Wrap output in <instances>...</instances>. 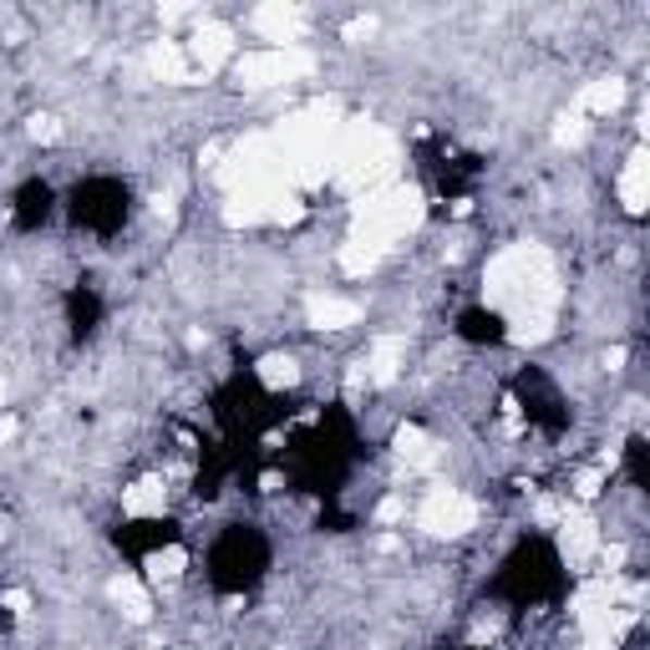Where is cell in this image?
Returning <instances> with one entry per match:
<instances>
[{"instance_id":"cell-18","label":"cell","mask_w":650,"mask_h":650,"mask_svg":"<svg viewBox=\"0 0 650 650\" xmlns=\"http://www.w3.org/2000/svg\"><path fill=\"white\" fill-rule=\"evenodd\" d=\"M36 142H57L62 138V127H57V117H32V127H26Z\"/></svg>"},{"instance_id":"cell-14","label":"cell","mask_w":650,"mask_h":650,"mask_svg":"<svg viewBox=\"0 0 650 650\" xmlns=\"http://www.w3.org/2000/svg\"><path fill=\"white\" fill-rule=\"evenodd\" d=\"M397 458H402L407 467H433L437 448H433V437L422 433L417 422H407V427H397Z\"/></svg>"},{"instance_id":"cell-2","label":"cell","mask_w":650,"mask_h":650,"mask_svg":"<svg viewBox=\"0 0 650 650\" xmlns=\"http://www.w3.org/2000/svg\"><path fill=\"white\" fill-rule=\"evenodd\" d=\"M310 72H315V57L300 47H264L249 57H234V77L245 82L249 92H270V87H285V82L310 77Z\"/></svg>"},{"instance_id":"cell-3","label":"cell","mask_w":650,"mask_h":650,"mask_svg":"<svg viewBox=\"0 0 650 650\" xmlns=\"http://www.w3.org/2000/svg\"><path fill=\"white\" fill-rule=\"evenodd\" d=\"M417 524L433 534V539H463L478 528V498H467L463 488H433L422 498Z\"/></svg>"},{"instance_id":"cell-6","label":"cell","mask_w":650,"mask_h":650,"mask_svg":"<svg viewBox=\"0 0 650 650\" xmlns=\"http://www.w3.org/2000/svg\"><path fill=\"white\" fill-rule=\"evenodd\" d=\"M559 549L570 559V570H585L589 559L600 554V528H595V518L579 509L564 513V518H559Z\"/></svg>"},{"instance_id":"cell-9","label":"cell","mask_w":650,"mask_h":650,"mask_svg":"<svg viewBox=\"0 0 650 650\" xmlns=\"http://www.w3.org/2000/svg\"><path fill=\"white\" fill-rule=\"evenodd\" d=\"M168 503V483L163 478H138L133 488H123V513L127 518H158Z\"/></svg>"},{"instance_id":"cell-8","label":"cell","mask_w":650,"mask_h":650,"mask_svg":"<svg viewBox=\"0 0 650 650\" xmlns=\"http://www.w3.org/2000/svg\"><path fill=\"white\" fill-rule=\"evenodd\" d=\"M305 321L315 325V330H346V325L361 321V305L357 300H341V295H310Z\"/></svg>"},{"instance_id":"cell-5","label":"cell","mask_w":650,"mask_h":650,"mask_svg":"<svg viewBox=\"0 0 650 650\" xmlns=\"http://www.w3.org/2000/svg\"><path fill=\"white\" fill-rule=\"evenodd\" d=\"M249 32L270 41V47H300L305 11L300 5H260V11H249Z\"/></svg>"},{"instance_id":"cell-19","label":"cell","mask_w":650,"mask_h":650,"mask_svg":"<svg viewBox=\"0 0 650 650\" xmlns=\"http://www.w3.org/2000/svg\"><path fill=\"white\" fill-rule=\"evenodd\" d=\"M402 513H407V498H387V503L376 509V524H397Z\"/></svg>"},{"instance_id":"cell-21","label":"cell","mask_w":650,"mask_h":650,"mask_svg":"<svg viewBox=\"0 0 650 650\" xmlns=\"http://www.w3.org/2000/svg\"><path fill=\"white\" fill-rule=\"evenodd\" d=\"M0 397H5V376H0Z\"/></svg>"},{"instance_id":"cell-17","label":"cell","mask_w":650,"mask_h":650,"mask_svg":"<svg viewBox=\"0 0 650 650\" xmlns=\"http://www.w3.org/2000/svg\"><path fill=\"white\" fill-rule=\"evenodd\" d=\"M554 138L559 142H579V138H585V117H579V112H570V117L554 127Z\"/></svg>"},{"instance_id":"cell-4","label":"cell","mask_w":650,"mask_h":650,"mask_svg":"<svg viewBox=\"0 0 650 650\" xmlns=\"http://www.w3.org/2000/svg\"><path fill=\"white\" fill-rule=\"evenodd\" d=\"M184 57L193 66H203V77L218 72L224 62H234V26H224V21H199V32L184 41Z\"/></svg>"},{"instance_id":"cell-16","label":"cell","mask_w":650,"mask_h":650,"mask_svg":"<svg viewBox=\"0 0 650 650\" xmlns=\"http://www.w3.org/2000/svg\"><path fill=\"white\" fill-rule=\"evenodd\" d=\"M260 382L270 391H285V387H295V382H300V366H295L290 357H264L260 361Z\"/></svg>"},{"instance_id":"cell-13","label":"cell","mask_w":650,"mask_h":650,"mask_svg":"<svg viewBox=\"0 0 650 650\" xmlns=\"http://www.w3.org/2000/svg\"><path fill=\"white\" fill-rule=\"evenodd\" d=\"M108 595H112V604H117V610H123L127 620H148L153 615V600H148V585H142L138 574H117V579H112L108 585Z\"/></svg>"},{"instance_id":"cell-11","label":"cell","mask_w":650,"mask_h":650,"mask_svg":"<svg viewBox=\"0 0 650 650\" xmlns=\"http://www.w3.org/2000/svg\"><path fill=\"white\" fill-rule=\"evenodd\" d=\"M142 62H148V72H153V77H163V82H193V62L184 57V47H178V41H153Z\"/></svg>"},{"instance_id":"cell-15","label":"cell","mask_w":650,"mask_h":650,"mask_svg":"<svg viewBox=\"0 0 650 650\" xmlns=\"http://www.w3.org/2000/svg\"><path fill=\"white\" fill-rule=\"evenodd\" d=\"M184 564H188V554L178 549V543H168V549H153V554H148V579H153V585H168V579H178V574H184Z\"/></svg>"},{"instance_id":"cell-20","label":"cell","mask_w":650,"mask_h":650,"mask_svg":"<svg viewBox=\"0 0 650 650\" xmlns=\"http://www.w3.org/2000/svg\"><path fill=\"white\" fill-rule=\"evenodd\" d=\"M11 437H16V417H0V448H5Z\"/></svg>"},{"instance_id":"cell-10","label":"cell","mask_w":650,"mask_h":650,"mask_svg":"<svg viewBox=\"0 0 650 650\" xmlns=\"http://www.w3.org/2000/svg\"><path fill=\"white\" fill-rule=\"evenodd\" d=\"M620 102H625V82H620V77H600V82H589L585 92H579L574 112H579V117H610Z\"/></svg>"},{"instance_id":"cell-1","label":"cell","mask_w":650,"mask_h":650,"mask_svg":"<svg viewBox=\"0 0 650 650\" xmlns=\"http://www.w3.org/2000/svg\"><path fill=\"white\" fill-rule=\"evenodd\" d=\"M483 295L509 315L513 341H543L554 330L559 279L554 260L539 245H509L503 254H493L483 275Z\"/></svg>"},{"instance_id":"cell-12","label":"cell","mask_w":650,"mask_h":650,"mask_svg":"<svg viewBox=\"0 0 650 650\" xmlns=\"http://www.w3.org/2000/svg\"><path fill=\"white\" fill-rule=\"evenodd\" d=\"M646 193H650V163H646V148H635V153L625 158V173H620V203H625L630 214H640V209H646Z\"/></svg>"},{"instance_id":"cell-7","label":"cell","mask_w":650,"mask_h":650,"mask_svg":"<svg viewBox=\"0 0 650 650\" xmlns=\"http://www.w3.org/2000/svg\"><path fill=\"white\" fill-rule=\"evenodd\" d=\"M402 361H407V336H376L372 351L361 357V372H366V382L387 387V382H397Z\"/></svg>"}]
</instances>
